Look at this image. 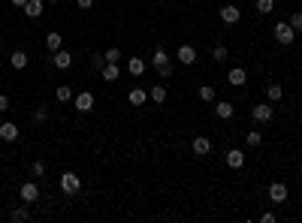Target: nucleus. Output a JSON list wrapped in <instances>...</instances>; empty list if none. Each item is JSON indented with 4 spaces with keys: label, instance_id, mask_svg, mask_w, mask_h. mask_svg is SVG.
Returning a JSON list of instances; mask_svg holds the SVG:
<instances>
[{
    "label": "nucleus",
    "instance_id": "nucleus-1",
    "mask_svg": "<svg viewBox=\"0 0 302 223\" xmlns=\"http://www.w3.org/2000/svg\"><path fill=\"white\" fill-rule=\"evenodd\" d=\"M251 118L257 124H269L275 118V102H257V106H251Z\"/></svg>",
    "mask_w": 302,
    "mask_h": 223
},
{
    "label": "nucleus",
    "instance_id": "nucleus-2",
    "mask_svg": "<svg viewBox=\"0 0 302 223\" xmlns=\"http://www.w3.org/2000/svg\"><path fill=\"white\" fill-rule=\"evenodd\" d=\"M272 37H275V42H281V45H293V40H296V30H293L287 21H278V24L272 27Z\"/></svg>",
    "mask_w": 302,
    "mask_h": 223
},
{
    "label": "nucleus",
    "instance_id": "nucleus-3",
    "mask_svg": "<svg viewBox=\"0 0 302 223\" xmlns=\"http://www.w3.org/2000/svg\"><path fill=\"white\" fill-rule=\"evenodd\" d=\"M61 190H64L67 196H76V193L82 190V178H79L76 172H64V175H61Z\"/></svg>",
    "mask_w": 302,
    "mask_h": 223
},
{
    "label": "nucleus",
    "instance_id": "nucleus-4",
    "mask_svg": "<svg viewBox=\"0 0 302 223\" xmlns=\"http://www.w3.org/2000/svg\"><path fill=\"white\" fill-rule=\"evenodd\" d=\"M51 63H55V70H70L73 66V55L67 48H58V51H51Z\"/></svg>",
    "mask_w": 302,
    "mask_h": 223
},
{
    "label": "nucleus",
    "instance_id": "nucleus-5",
    "mask_svg": "<svg viewBox=\"0 0 302 223\" xmlns=\"http://www.w3.org/2000/svg\"><path fill=\"white\" fill-rule=\"evenodd\" d=\"M19 196H22V202H27V205H33L40 199V187L33 184V181H24L22 187H19Z\"/></svg>",
    "mask_w": 302,
    "mask_h": 223
},
{
    "label": "nucleus",
    "instance_id": "nucleus-6",
    "mask_svg": "<svg viewBox=\"0 0 302 223\" xmlns=\"http://www.w3.org/2000/svg\"><path fill=\"white\" fill-rule=\"evenodd\" d=\"M175 61L190 66V63H197V48L193 45H179V51H175Z\"/></svg>",
    "mask_w": 302,
    "mask_h": 223
},
{
    "label": "nucleus",
    "instance_id": "nucleus-7",
    "mask_svg": "<svg viewBox=\"0 0 302 223\" xmlns=\"http://www.w3.org/2000/svg\"><path fill=\"white\" fill-rule=\"evenodd\" d=\"M190 151L197 154V157H206V154H211V139L209 136H197V139L190 142Z\"/></svg>",
    "mask_w": 302,
    "mask_h": 223
},
{
    "label": "nucleus",
    "instance_id": "nucleus-8",
    "mask_svg": "<svg viewBox=\"0 0 302 223\" xmlns=\"http://www.w3.org/2000/svg\"><path fill=\"white\" fill-rule=\"evenodd\" d=\"M73 102H76V109L85 115V112H91V109H94V94H91V91H82L79 97H73Z\"/></svg>",
    "mask_w": 302,
    "mask_h": 223
},
{
    "label": "nucleus",
    "instance_id": "nucleus-9",
    "mask_svg": "<svg viewBox=\"0 0 302 223\" xmlns=\"http://www.w3.org/2000/svg\"><path fill=\"white\" fill-rule=\"evenodd\" d=\"M215 115L221 118V121H230V118L236 115V106H233V102H227V100H221V102H215Z\"/></svg>",
    "mask_w": 302,
    "mask_h": 223
},
{
    "label": "nucleus",
    "instance_id": "nucleus-10",
    "mask_svg": "<svg viewBox=\"0 0 302 223\" xmlns=\"http://www.w3.org/2000/svg\"><path fill=\"white\" fill-rule=\"evenodd\" d=\"M239 19H242V9L239 6H224L221 9V21L224 24H239Z\"/></svg>",
    "mask_w": 302,
    "mask_h": 223
},
{
    "label": "nucleus",
    "instance_id": "nucleus-11",
    "mask_svg": "<svg viewBox=\"0 0 302 223\" xmlns=\"http://www.w3.org/2000/svg\"><path fill=\"white\" fill-rule=\"evenodd\" d=\"M227 166H230V169H242V166H245V151L230 148V151H227Z\"/></svg>",
    "mask_w": 302,
    "mask_h": 223
},
{
    "label": "nucleus",
    "instance_id": "nucleus-12",
    "mask_svg": "<svg viewBox=\"0 0 302 223\" xmlns=\"http://www.w3.org/2000/svg\"><path fill=\"white\" fill-rule=\"evenodd\" d=\"M269 199L272 202H287V184H281V181L269 184Z\"/></svg>",
    "mask_w": 302,
    "mask_h": 223
},
{
    "label": "nucleus",
    "instance_id": "nucleus-13",
    "mask_svg": "<svg viewBox=\"0 0 302 223\" xmlns=\"http://www.w3.org/2000/svg\"><path fill=\"white\" fill-rule=\"evenodd\" d=\"M227 81H230V84H233V88H242V84L248 81V73L242 70V66H233V70H230V73H227Z\"/></svg>",
    "mask_w": 302,
    "mask_h": 223
},
{
    "label": "nucleus",
    "instance_id": "nucleus-14",
    "mask_svg": "<svg viewBox=\"0 0 302 223\" xmlns=\"http://www.w3.org/2000/svg\"><path fill=\"white\" fill-rule=\"evenodd\" d=\"M0 139H3V142H15V139H19V127H15L12 121H3V124H0Z\"/></svg>",
    "mask_w": 302,
    "mask_h": 223
},
{
    "label": "nucleus",
    "instance_id": "nucleus-15",
    "mask_svg": "<svg viewBox=\"0 0 302 223\" xmlns=\"http://www.w3.org/2000/svg\"><path fill=\"white\" fill-rule=\"evenodd\" d=\"M22 12L27 15V19H40L43 15V0H27V3L22 6Z\"/></svg>",
    "mask_w": 302,
    "mask_h": 223
},
{
    "label": "nucleus",
    "instance_id": "nucleus-16",
    "mask_svg": "<svg viewBox=\"0 0 302 223\" xmlns=\"http://www.w3.org/2000/svg\"><path fill=\"white\" fill-rule=\"evenodd\" d=\"M145 66H148V63L142 61V58H127V73H130V76H136V79L145 73Z\"/></svg>",
    "mask_w": 302,
    "mask_h": 223
},
{
    "label": "nucleus",
    "instance_id": "nucleus-17",
    "mask_svg": "<svg viewBox=\"0 0 302 223\" xmlns=\"http://www.w3.org/2000/svg\"><path fill=\"white\" fill-rule=\"evenodd\" d=\"M9 63L15 66V70H24V66H27V51H22V48H15L12 55H9Z\"/></svg>",
    "mask_w": 302,
    "mask_h": 223
},
{
    "label": "nucleus",
    "instance_id": "nucleus-18",
    "mask_svg": "<svg viewBox=\"0 0 302 223\" xmlns=\"http://www.w3.org/2000/svg\"><path fill=\"white\" fill-rule=\"evenodd\" d=\"M46 48H48V51H58V48H64V37H61V33H55V30H51L48 37H46Z\"/></svg>",
    "mask_w": 302,
    "mask_h": 223
},
{
    "label": "nucleus",
    "instance_id": "nucleus-19",
    "mask_svg": "<svg viewBox=\"0 0 302 223\" xmlns=\"http://www.w3.org/2000/svg\"><path fill=\"white\" fill-rule=\"evenodd\" d=\"M103 81H118V76H121V70H118V63H106L103 66Z\"/></svg>",
    "mask_w": 302,
    "mask_h": 223
},
{
    "label": "nucleus",
    "instance_id": "nucleus-20",
    "mask_svg": "<svg viewBox=\"0 0 302 223\" xmlns=\"http://www.w3.org/2000/svg\"><path fill=\"white\" fill-rule=\"evenodd\" d=\"M55 100L58 102H70V100H73V88H70V84H58V88H55Z\"/></svg>",
    "mask_w": 302,
    "mask_h": 223
},
{
    "label": "nucleus",
    "instance_id": "nucleus-21",
    "mask_svg": "<svg viewBox=\"0 0 302 223\" xmlns=\"http://www.w3.org/2000/svg\"><path fill=\"white\" fill-rule=\"evenodd\" d=\"M27 217H30V211H27V202H24V205H19V208H12V214H9V220H12V223H24Z\"/></svg>",
    "mask_w": 302,
    "mask_h": 223
},
{
    "label": "nucleus",
    "instance_id": "nucleus-22",
    "mask_svg": "<svg viewBox=\"0 0 302 223\" xmlns=\"http://www.w3.org/2000/svg\"><path fill=\"white\" fill-rule=\"evenodd\" d=\"M169 61V55H166V48H161V45H157L154 48V55H151V66H154V70H157V66H163Z\"/></svg>",
    "mask_w": 302,
    "mask_h": 223
},
{
    "label": "nucleus",
    "instance_id": "nucleus-23",
    "mask_svg": "<svg viewBox=\"0 0 302 223\" xmlns=\"http://www.w3.org/2000/svg\"><path fill=\"white\" fill-rule=\"evenodd\" d=\"M245 142H248V148H260L263 145V133L260 130H248L245 133Z\"/></svg>",
    "mask_w": 302,
    "mask_h": 223
},
{
    "label": "nucleus",
    "instance_id": "nucleus-24",
    "mask_svg": "<svg viewBox=\"0 0 302 223\" xmlns=\"http://www.w3.org/2000/svg\"><path fill=\"white\" fill-rule=\"evenodd\" d=\"M127 100H130V106H142V102H145V100H148V94H145V91H142V88H133V91L127 94Z\"/></svg>",
    "mask_w": 302,
    "mask_h": 223
},
{
    "label": "nucleus",
    "instance_id": "nucleus-25",
    "mask_svg": "<svg viewBox=\"0 0 302 223\" xmlns=\"http://www.w3.org/2000/svg\"><path fill=\"white\" fill-rule=\"evenodd\" d=\"M266 97H269V102H278V100L284 97V88H281V84H278V81H272V84H269V88H266Z\"/></svg>",
    "mask_w": 302,
    "mask_h": 223
},
{
    "label": "nucleus",
    "instance_id": "nucleus-26",
    "mask_svg": "<svg viewBox=\"0 0 302 223\" xmlns=\"http://www.w3.org/2000/svg\"><path fill=\"white\" fill-rule=\"evenodd\" d=\"M148 97H151V102H166V88L163 84H154Z\"/></svg>",
    "mask_w": 302,
    "mask_h": 223
},
{
    "label": "nucleus",
    "instance_id": "nucleus-27",
    "mask_svg": "<svg viewBox=\"0 0 302 223\" xmlns=\"http://www.w3.org/2000/svg\"><path fill=\"white\" fill-rule=\"evenodd\" d=\"M103 58H106V63H118V61H121V48H118V45L106 48V51H103Z\"/></svg>",
    "mask_w": 302,
    "mask_h": 223
},
{
    "label": "nucleus",
    "instance_id": "nucleus-28",
    "mask_svg": "<svg viewBox=\"0 0 302 223\" xmlns=\"http://www.w3.org/2000/svg\"><path fill=\"white\" fill-rule=\"evenodd\" d=\"M200 100L203 102H215V88H211V84H203V88H200Z\"/></svg>",
    "mask_w": 302,
    "mask_h": 223
},
{
    "label": "nucleus",
    "instance_id": "nucleus-29",
    "mask_svg": "<svg viewBox=\"0 0 302 223\" xmlns=\"http://www.w3.org/2000/svg\"><path fill=\"white\" fill-rule=\"evenodd\" d=\"M275 9V0H257V12L260 15H269Z\"/></svg>",
    "mask_w": 302,
    "mask_h": 223
},
{
    "label": "nucleus",
    "instance_id": "nucleus-30",
    "mask_svg": "<svg viewBox=\"0 0 302 223\" xmlns=\"http://www.w3.org/2000/svg\"><path fill=\"white\" fill-rule=\"evenodd\" d=\"M287 24H290L296 33H302V12H299V9H296V12L290 15V19H287Z\"/></svg>",
    "mask_w": 302,
    "mask_h": 223
},
{
    "label": "nucleus",
    "instance_id": "nucleus-31",
    "mask_svg": "<svg viewBox=\"0 0 302 223\" xmlns=\"http://www.w3.org/2000/svg\"><path fill=\"white\" fill-rule=\"evenodd\" d=\"M211 58H215L218 63H224L227 61V45H215V48H211Z\"/></svg>",
    "mask_w": 302,
    "mask_h": 223
},
{
    "label": "nucleus",
    "instance_id": "nucleus-32",
    "mask_svg": "<svg viewBox=\"0 0 302 223\" xmlns=\"http://www.w3.org/2000/svg\"><path fill=\"white\" fill-rule=\"evenodd\" d=\"M30 172H33V178H43V175H46V163H43V160H33Z\"/></svg>",
    "mask_w": 302,
    "mask_h": 223
},
{
    "label": "nucleus",
    "instance_id": "nucleus-33",
    "mask_svg": "<svg viewBox=\"0 0 302 223\" xmlns=\"http://www.w3.org/2000/svg\"><path fill=\"white\" fill-rule=\"evenodd\" d=\"M33 121H37V124H46V121H48V109H46V106H40L37 112H33Z\"/></svg>",
    "mask_w": 302,
    "mask_h": 223
},
{
    "label": "nucleus",
    "instance_id": "nucleus-34",
    "mask_svg": "<svg viewBox=\"0 0 302 223\" xmlns=\"http://www.w3.org/2000/svg\"><path fill=\"white\" fill-rule=\"evenodd\" d=\"M157 76H161V79H169V76H172V63L166 61L163 66H157Z\"/></svg>",
    "mask_w": 302,
    "mask_h": 223
},
{
    "label": "nucleus",
    "instance_id": "nucleus-35",
    "mask_svg": "<svg viewBox=\"0 0 302 223\" xmlns=\"http://www.w3.org/2000/svg\"><path fill=\"white\" fill-rule=\"evenodd\" d=\"M91 66H94V70H103V66H106V58H103V55H94V58H91Z\"/></svg>",
    "mask_w": 302,
    "mask_h": 223
},
{
    "label": "nucleus",
    "instance_id": "nucleus-36",
    "mask_svg": "<svg viewBox=\"0 0 302 223\" xmlns=\"http://www.w3.org/2000/svg\"><path fill=\"white\" fill-rule=\"evenodd\" d=\"M6 109H9V97H6V94H0V115H3Z\"/></svg>",
    "mask_w": 302,
    "mask_h": 223
},
{
    "label": "nucleus",
    "instance_id": "nucleus-37",
    "mask_svg": "<svg viewBox=\"0 0 302 223\" xmlns=\"http://www.w3.org/2000/svg\"><path fill=\"white\" fill-rule=\"evenodd\" d=\"M260 220H263V223H275V214H272V211H263Z\"/></svg>",
    "mask_w": 302,
    "mask_h": 223
},
{
    "label": "nucleus",
    "instance_id": "nucleus-38",
    "mask_svg": "<svg viewBox=\"0 0 302 223\" xmlns=\"http://www.w3.org/2000/svg\"><path fill=\"white\" fill-rule=\"evenodd\" d=\"M76 3H79L82 9H91V6H94V0H76Z\"/></svg>",
    "mask_w": 302,
    "mask_h": 223
},
{
    "label": "nucleus",
    "instance_id": "nucleus-39",
    "mask_svg": "<svg viewBox=\"0 0 302 223\" xmlns=\"http://www.w3.org/2000/svg\"><path fill=\"white\" fill-rule=\"evenodd\" d=\"M27 3V0H12V6H24Z\"/></svg>",
    "mask_w": 302,
    "mask_h": 223
},
{
    "label": "nucleus",
    "instance_id": "nucleus-40",
    "mask_svg": "<svg viewBox=\"0 0 302 223\" xmlns=\"http://www.w3.org/2000/svg\"><path fill=\"white\" fill-rule=\"evenodd\" d=\"M51 3H61V0H51Z\"/></svg>",
    "mask_w": 302,
    "mask_h": 223
}]
</instances>
